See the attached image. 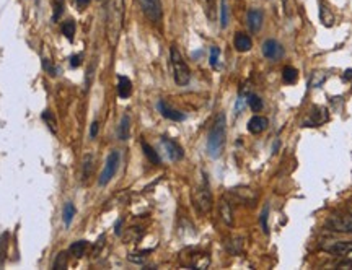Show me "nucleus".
Returning a JSON list of instances; mask_svg holds the SVG:
<instances>
[{
  "label": "nucleus",
  "instance_id": "c9c22d12",
  "mask_svg": "<svg viewBox=\"0 0 352 270\" xmlns=\"http://www.w3.org/2000/svg\"><path fill=\"white\" fill-rule=\"evenodd\" d=\"M75 2H77L78 5L83 7V5H86V4H90V0H75Z\"/></svg>",
  "mask_w": 352,
  "mask_h": 270
},
{
  "label": "nucleus",
  "instance_id": "a211bd4d",
  "mask_svg": "<svg viewBox=\"0 0 352 270\" xmlns=\"http://www.w3.org/2000/svg\"><path fill=\"white\" fill-rule=\"evenodd\" d=\"M129 132H130V119H129V116L126 114V116H122L119 129H118L119 140H127L129 139Z\"/></svg>",
  "mask_w": 352,
  "mask_h": 270
},
{
  "label": "nucleus",
  "instance_id": "b1692460",
  "mask_svg": "<svg viewBox=\"0 0 352 270\" xmlns=\"http://www.w3.org/2000/svg\"><path fill=\"white\" fill-rule=\"evenodd\" d=\"M246 103H248V106L251 107V111L258 112L262 109V100L258 96V95H250L248 100H246Z\"/></svg>",
  "mask_w": 352,
  "mask_h": 270
},
{
  "label": "nucleus",
  "instance_id": "412c9836",
  "mask_svg": "<svg viewBox=\"0 0 352 270\" xmlns=\"http://www.w3.org/2000/svg\"><path fill=\"white\" fill-rule=\"evenodd\" d=\"M74 217H75V207L72 202H67L64 205V210H62V220L65 224H70L74 220Z\"/></svg>",
  "mask_w": 352,
  "mask_h": 270
},
{
  "label": "nucleus",
  "instance_id": "c756f323",
  "mask_svg": "<svg viewBox=\"0 0 352 270\" xmlns=\"http://www.w3.org/2000/svg\"><path fill=\"white\" fill-rule=\"evenodd\" d=\"M218 57H220V49L218 48H210V65L217 67L218 64Z\"/></svg>",
  "mask_w": 352,
  "mask_h": 270
},
{
  "label": "nucleus",
  "instance_id": "c85d7f7f",
  "mask_svg": "<svg viewBox=\"0 0 352 270\" xmlns=\"http://www.w3.org/2000/svg\"><path fill=\"white\" fill-rule=\"evenodd\" d=\"M321 21L324 26H331L333 21H334V16L328 12V16H326V7H323L321 5Z\"/></svg>",
  "mask_w": 352,
  "mask_h": 270
},
{
  "label": "nucleus",
  "instance_id": "0eeeda50",
  "mask_svg": "<svg viewBox=\"0 0 352 270\" xmlns=\"http://www.w3.org/2000/svg\"><path fill=\"white\" fill-rule=\"evenodd\" d=\"M323 249L334 256H342L352 260V241H334L329 242L328 246H324Z\"/></svg>",
  "mask_w": 352,
  "mask_h": 270
},
{
  "label": "nucleus",
  "instance_id": "ddd939ff",
  "mask_svg": "<svg viewBox=\"0 0 352 270\" xmlns=\"http://www.w3.org/2000/svg\"><path fill=\"white\" fill-rule=\"evenodd\" d=\"M218 213L227 227H233V210H232V205L227 200H222L218 204Z\"/></svg>",
  "mask_w": 352,
  "mask_h": 270
},
{
  "label": "nucleus",
  "instance_id": "2f4dec72",
  "mask_svg": "<svg viewBox=\"0 0 352 270\" xmlns=\"http://www.w3.org/2000/svg\"><path fill=\"white\" fill-rule=\"evenodd\" d=\"M42 119L46 121L48 124H51V129H52V132H56V121L52 119V114L49 112V111H46L42 114Z\"/></svg>",
  "mask_w": 352,
  "mask_h": 270
},
{
  "label": "nucleus",
  "instance_id": "f704fd0d",
  "mask_svg": "<svg viewBox=\"0 0 352 270\" xmlns=\"http://www.w3.org/2000/svg\"><path fill=\"white\" fill-rule=\"evenodd\" d=\"M80 59H82L80 54H78V56H72V59H70V65L78 67V65H80Z\"/></svg>",
  "mask_w": 352,
  "mask_h": 270
},
{
  "label": "nucleus",
  "instance_id": "20e7f679",
  "mask_svg": "<svg viewBox=\"0 0 352 270\" xmlns=\"http://www.w3.org/2000/svg\"><path fill=\"white\" fill-rule=\"evenodd\" d=\"M194 205L201 213H209L212 209V192H210L206 177L194 192Z\"/></svg>",
  "mask_w": 352,
  "mask_h": 270
},
{
  "label": "nucleus",
  "instance_id": "cd10ccee",
  "mask_svg": "<svg viewBox=\"0 0 352 270\" xmlns=\"http://www.w3.org/2000/svg\"><path fill=\"white\" fill-rule=\"evenodd\" d=\"M268 218H269V207L266 205V207H264V210L261 212V218H259L261 227H262V231H264V233H268V231H269V227H268Z\"/></svg>",
  "mask_w": 352,
  "mask_h": 270
},
{
  "label": "nucleus",
  "instance_id": "393cba45",
  "mask_svg": "<svg viewBox=\"0 0 352 270\" xmlns=\"http://www.w3.org/2000/svg\"><path fill=\"white\" fill-rule=\"evenodd\" d=\"M282 77H284V82L285 83H295L297 78H298V74H297V70L294 67H285Z\"/></svg>",
  "mask_w": 352,
  "mask_h": 270
},
{
  "label": "nucleus",
  "instance_id": "7c9ffc66",
  "mask_svg": "<svg viewBox=\"0 0 352 270\" xmlns=\"http://www.w3.org/2000/svg\"><path fill=\"white\" fill-rule=\"evenodd\" d=\"M92 161H93V158L90 155L85 156V161H83V177L85 179L90 176V173H92Z\"/></svg>",
  "mask_w": 352,
  "mask_h": 270
},
{
  "label": "nucleus",
  "instance_id": "ea45409f",
  "mask_svg": "<svg viewBox=\"0 0 352 270\" xmlns=\"http://www.w3.org/2000/svg\"><path fill=\"white\" fill-rule=\"evenodd\" d=\"M350 265H352V260H350Z\"/></svg>",
  "mask_w": 352,
  "mask_h": 270
},
{
  "label": "nucleus",
  "instance_id": "72a5a7b5",
  "mask_svg": "<svg viewBox=\"0 0 352 270\" xmlns=\"http://www.w3.org/2000/svg\"><path fill=\"white\" fill-rule=\"evenodd\" d=\"M98 125H100V124L96 122V121L92 124V127H90V137H92V139H95L96 133H98Z\"/></svg>",
  "mask_w": 352,
  "mask_h": 270
},
{
  "label": "nucleus",
  "instance_id": "bb28decb",
  "mask_svg": "<svg viewBox=\"0 0 352 270\" xmlns=\"http://www.w3.org/2000/svg\"><path fill=\"white\" fill-rule=\"evenodd\" d=\"M324 80H326V75L324 74H321V72H316V74H313L312 75V78H310V82H308V85H310L312 88H316V86H320Z\"/></svg>",
  "mask_w": 352,
  "mask_h": 270
},
{
  "label": "nucleus",
  "instance_id": "1a4fd4ad",
  "mask_svg": "<svg viewBox=\"0 0 352 270\" xmlns=\"http://www.w3.org/2000/svg\"><path fill=\"white\" fill-rule=\"evenodd\" d=\"M162 145H163V148L166 150V155H168V158H170L171 161H180V160L184 156L183 148H181L174 140L163 137V139H162Z\"/></svg>",
  "mask_w": 352,
  "mask_h": 270
},
{
  "label": "nucleus",
  "instance_id": "6e6552de",
  "mask_svg": "<svg viewBox=\"0 0 352 270\" xmlns=\"http://www.w3.org/2000/svg\"><path fill=\"white\" fill-rule=\"evenodd\" d=\"M262 54L264 57H268L271 60H277L284 56V48L276 39H268L262 44Z\"/></svg>",
  "mask_w": 352,
  "mask_h": 270
},
{
  "label": "nucleus",
  "instance_id": "9b49d317",
  "mask_svg": "<svg viewBox=\"0 0 352 270\" xmlns=\"http://www.w3.org/2000/svg\"><path fill=\"white\" fill-rule=\"evenodd\" d=\"M158 109H160L162 116H163V118H166V119L176 121V122H178V121H184V114L180 112V111H176V109H173V107H170L165 101L158 103Z\"/></svg>",
  "mask_w": 352,
  "mask_h": 270
},
{
  "label": "nucleus",
  "instance_id": "f3484780",
  "mask_svg": "<svg viewBox=\"0 0 352 270\" xmlns=\"http://www.w3.org/2000/svg\"><path fill=\"white\" fill-rule=\"evenodd\" d=\"M132 93V82L127 78V77H119L118 78V95L122 98V100H126V98H129Z\"/></svg>",
  "mask_w": 352,
  "mask_h": 270
},
{
  "label": "nucleus",
  "instance_id": "f8f14e48",
  "mask_svg": "<svg viewBox=\"0 0 352 270\" xmlns=\"http://www.w3.org/2000/svg\"><path fill=\"white\" fill-rule=\"evenodd\" d=\"M232 194H235L245 204H251V205H253V202H256V199H258L256 192L251 191L250 187H236V189H233V191H232Z\"/></svg>",
  "mask_w": 352,
  "mask_h": 270
},
{
  "label": "nucleus",
  "instance_id": "7ed1b4c3",
  "mask_svg": "<svg viewBox=\"0 0 352 270\" xmlns=\"http://www.w3.org/2000/svg\"><path fill=\"white\" fill-rule=\"evenodd\" d=\"M170 60H171V69H173V77H174L176 85H180V86L188 85L189 80H191L189 67H188L186 62H184L180 51L176 49L174 46L170 51Z\"/></svg>",
  "mask_w": 352,
  "mask_h": 270
},
{
  "label": "nucleus",
  "instance_id": "423d86ee",
  "mask_svg": "<svg viewBox=\"0 0 352 270\" xmlns=\"http://www.w3.org/2000/svg\"><path fill=\"white\" fill-rule=\"evenodd\" d=\"M142 13L150 20L152 23H158L162 20V0H137Z\"/></svg>",
  "mask_w": 352,
  "mask_h": 270
},
{
  "label": "nucleus",
  "instance_id": "a878e982",
  "mask_svg": "<svg viewBox=\"0 0 352 270\" xmlns=\"http://www.w3.org/2000/svg\"><path fill=\"white\" fill-rule=\"evenodd\" d=\"M67 267V254L65 253H59L54 264H52V268L54 270H60V268H65Z\"/></svg>",
  "mask_w": 352,
  "mask_h": 270
},
{
  "label": "nucleus",
  "instance_id": "dca6fc26",
  "mask_svg": "<svg viewBox=\"0 0 352 270\" xmlns=\"http://www.w3.org/2000/svg\"><path fill=\"white\" fill-rule=\"evenodd\" d=\"M268 127V119L262 118V116H254L248 122V130L251 133H261L262 130H266Z\"/></svg>",
  "mask_w": 352,
  "mask_h": 270
},
{
  "label": "nucleus",
  "instance_id": "4be33fe9",
  "mask_svg": "<svg viewBox=\"0 0 352 270\" xmlns=\"http://www.w3.org/2000/svg\"><path fill=\"white\" fill-rule=\"evenodd\" d=\"M228 25V4L227 0H220V26L227 28Z\"/></svg>",
  "mask_w": 352,
  "mask_h": 270
},
{
  "label": "nucleus",
  "instance_id": "4468645a",
  "mask_svg": "<svg viewBox=\"0 0 352 270\" xmlns=\"http://www.w3.org/2000/svg\"><path fill=\"white\" fill-rule=\"evenodd\" d=\"M248 26L253 33H258L262 26V12L258 8H253L248 12Z\"/></svg>",
  "mask_w": 352,
  "mask_h": 270
},
{
  "label": "nucleus",
  "instance_id": "e433bc0d",
  "mask_svg": "<svg viewBox=\"0 0 352 270\" xmlns=\"http://www.w3.org/2000/svg\"><path fill=\"white\" fill-rule=\"evenodd\" d=\"M344 78H346V80L352 78V70H347V72H346V75H344Z\"/></svg>",
  "mask_w": 352,
  "mask_h": 270
},
{
  "label": "nucleus",
  "instance_id": "f257e3e1",
  "mask_svg": "<svg viewBox=\"0 0 352 270\" xmlns=\"http://www.w3.org/2000/svg\"><path fill=\"white\" fill-rule=\"evenodd\" d=\"M124 23V0H108L106 7V38L109 46H116Z\"/></svg>",
  "mask_w": 352,
  "mask_h": 270
},
{
  "label": "nucleus",
  "instance_id": "6ab92c4d",
  "mask_svg": "<svg viewBox=\"0 0 352 270\" xmlns=\"http://www.w3.org/2000/svg\"><path fill=\"white\" fill-rule=\"evenodd\" d=\"M86 248H88V242H86V241H77V242H74L72 246H70L69 251H70V254H72L74 257L80 259V257L85 256Z\"/></svg>",
  "mask_w": 352,
  "mask_h": 270
},
{
  "label": "nucleus",
  "instance_id": "58836bf2",
  "mask_svg": "<svg viewBox=\"0 0 352 270\" xmlns=\"http://www.w3.org/2000/svg\"><path fill=\"white\" fill-rule=\"evenodd\" d=\"M349 233H352V223H350V230H349Z\"/></svg>",
  "mask_w": 352,
  "mask_h": 270
},
{
  "label": "nucleus",
  "instance_id": "2eb2a0df",
  "mask_svg": "<svg viewBox=\"0 0 352 270\" xmlns=\"http://www.w3.org/2000/svg\"><path fill=\"white\" fill-rule=\"evenodd\" d=\"M233 44H235V49L238 51V52H248L253 46V41L248 34H245V33H238L235 36V39H233Z\"/></svg>",
  "mask_w": 352,
  "mask_h": 270
},
{
  "label": "nucleus",
  "instance_id": "5701e85b",
  "mask_svg": "<svg viewBox=\"0 0 352 270\" xmlns=\"http://www.w3.org/2000/svg\"><path fill=\"white\" fill-rule=\"evenodd\" d=\"M62 34L65 36V38L69 41L74 39V34H75V23L72 20H67L62 23Z\"/></svg>",
  "mask_w": 352,
  "mask_h": 270
},
{
  "label": "nucleus",
  "instance_id": "4c0bfd02",
  "mask_svg": "<svg viewBox=\"0 0 352 270\" xmlns=\"http://www.w3.org/2000/svg\"><path fill=\"white\" fill-rule=\"evenodd\" d=\"M282 5H284V10L287 12V0H282Z\"/></svg>",
  "mask_w": 352,
  "mask_h": 270
},
{
  "label": "nucleus",
  "instance_id": "473e14b6",
  "mask_svg": "<svg viewBox=\"0 0 352 270\" xmlns=\"http://www.w3.org/2000/svg\"><path fill=\"white\" fill-rule=\"evenodd\" d=\"M54 20H57V18L60 16V13H62V8H64V5H62V2H60V0H56L54 2Z\"/></svg>",
  "mask_w": 352,
  "mask_h": 270
},
{
  "label": "nucleus",
  "instance_id": "f03ea898",
  "mask_svg": "<svg viewBox=\"0 0 352 270\" xmlns=\"http://www.w3.org/2000/svg\"><path fill=\"white\" fill-rule=\"evenodd\" d=\"M225 137H227V119H225V114L220 112L214 121V125L210 129L209 139H207V153L210 158H218L222 155L225 147Z\"/></svg>",
  "mask_w": 352,
  "mask_h": 270
},
{
  "label": "nucleus",
  "instance_id": "aec40b11",
  "mask_svg": "<svg viewBox=\"0 0 352 270\" xmlns=\"http://www.w3.org/2000/svg\"><path fill=\"white\" fill-rule=\"evenodd\" d=\"M142 150H144L145 156L148 158V161H150V163H153V165H160V156H158V153H157L150 145H148V143L142 142Z\"/></svg>",
  "mask_w": 352,
  "mask_h": 270
},
{
  "label": "nucleus",
  "instance_id": "39448f33",
  "mask_svg": "<svg viewBox=\"0 0 352 270\" xmlns=\"http://www.w3.org/2000/svg\"><path fill=\"white\" fill-rule=\"evenodd\" d=\"M119 161H121L119 151H116V150L111 151L108 155V158H106V163H104V168H103L101 174H100V179H98L100 186H106L114 177V174H116V171L119 168Z\"/></svg>",
  "mask_w": 352,
  "mask_h": 270
},
{
  "label": "nucleus",
  "instance_id": "9d476101",
  "mask_svg": "<svg viewBox=\"0 0 352 270\" xmlns=\"http://www.w3.org/2000/svg\"><path fill=\"white\" fill-rule=\"evenodd\" d=\"M350 223H352V217H333L328 221V228L339 233H349Z\"/></svg>",
  "mask_w": 352,
  "mask_h": 270
}]
</instances>
